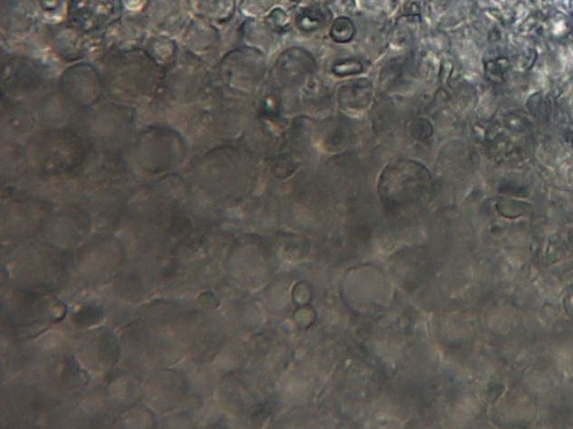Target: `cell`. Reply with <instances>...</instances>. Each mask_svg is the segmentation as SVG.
<instances>
[{"label":"cell","instance_id":"obj_1","mask_svg":"<svg viewBox=\"0 0 573 429\" xmlns=\"http://www.w3.org/2000/svg\"><path fill=\"white\" fill-rule=\"evenodd\" d=\"M69 12L76 23L99 27L120 15V0H73Z\"/></svg>","mask_w":573,"mask_h":429},{"label":"cell","instance_id":"obj_2","mask_svg":"<svg viewBox=\"0 0 573 429\" xmlns=\"http://www.w3.org/2000/svg\"><path fill=\"white\" fill-rule=\"evenodd\" d=\"M331 34L338 41H347L352 37L353 27L347 19L337 20L335 22Z\"/></svg>","mask_w":573,"mask_h":429}]
</instances>
